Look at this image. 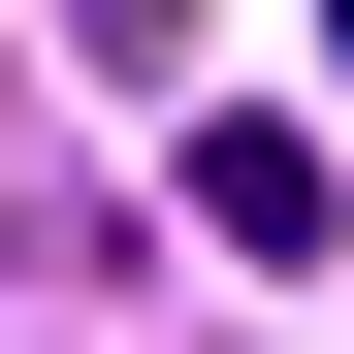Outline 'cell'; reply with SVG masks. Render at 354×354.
Listing matches in <instances>:
<instances>
[{
	"label": "cell",
	"mask_w": 354,
	"mask_h": 354,
	"mask_svg": "<svg viewBox=\"0 0 354 354\" xmlns=\"http://www.w3.org/2000/svg\"><path fill=\"white\" fill-rule=\"evenodd\" d=\"M161 194H194V225H225V258H258V290H290V258H322V225H354V194H322V129H225V97H194V161H161Z\"/></svg>",
	"instance_id": "6da1fadb"
},
{
	"label": "cell",
	"mask_w": 354,
	"mask_h": 354,
	"mask_svg": "<svg viewBox=\"0 0 354 354\" xmlns=\"http://www.w3.org/2000/svg\"><path fill=\"white\" fill-rule=\"evenodd\" d=\"M65 32H97V65H161V32H194V0H65Z\"/></svg>",
	"instance_id": "7a4b0ae2"
}]
</instances>
